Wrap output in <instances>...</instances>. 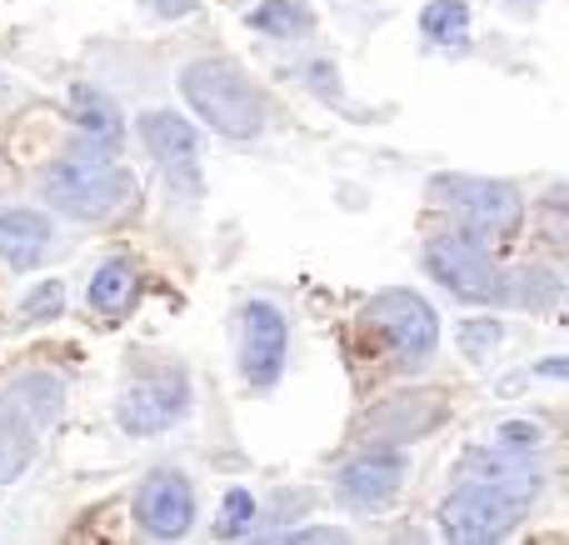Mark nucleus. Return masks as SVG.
<instances>
[{"label": "nucleus", "instance_id": "obj_9", "mask_svg": "<svg viewBox=\"0 0 569 545\" xmlns=\"http://www.w3.org/2000/svg\"><path fill=\"white\" fill-rule=\"evenodd\" d=\"M284 356H290V326L270 300H250L240 310V376L250 386H276L280 370H284Z\"/></svg>", "mask_w": 569, "mask_h": 545}, {"label": "nucleus", "instance_id": "obj_3", "mask_svg": "<svg viewBox=\"0 0 569 545\" xmlns=\"http://www.w3.org/2000/svg\"><path fill=\"white\" fill-rule=\"evenodd\" d=\"M60 396H66V390L50 376L10 380L6 406H0V486H10V480L36 460V446H40L36 430L60 416Z\"/></svg>", "mask_w": 569, "mask_h": 545}, {"label": "nucleus", "instance_id": "obj_2", "mask_svg": "<svg viewBox=\"0 0 569 545\" xmlns=\"http://www.w3.org/2000/svg\"><path fill=\"white\" fill-rule=\"evenodd\" d=\"M46 200L70 220H110L136 206V176L110 156H66L46 170Z\"/></svg>", "mask_w": 569, "mask_h": 545}, {"label": "nucleus", "instance_id": "obj_11", "mask_svg": "<svg viewBox=\"0 0 569 545\" xmlns=\"http://www.w3.org/2000/svg\"><path fill=\"white\" fill-rule=\"evenodd\" d=\"M405 480V456L400 450H365V456H355L350 466L340 470V501L345 506H385V501L400 490Z\"/></svg>", "mask_w": 569, "mask_h": 545}, {"label": "nucleus", "instance_id": "obj_22", "mask_svg": "<svg viewBox=\"0 0 569 545\" xmlns=\"http://www.w3.org/2000/svg\"><path fill=\"white\" fill-rule=\"evenodd\" d=\"M250 521H256V501H250L246 490H230V496H226V521H220V531H226V536H240V531H250Z\"/></svg>", "mask_w": 569, "mask_h": 545}, {"label": "nucleus", "instance_id": "obj_12", "mask_svg": "<svg viewBox=\"0 0 569 545\" xmlns=\"http://www.w3.org/2000/svg\"><path fill=\"white\" fill-rule=\"evenodd\" d=\"M465 476L495 486L515 501H535L540 490V466L530 460V450H510V446H480L465 456Z\"/></svg>", "mask_w": 569, "mask_h": 545}, {"label": "nucleus", "instance_id": "obj_25", "mask_svg": "<svg viewBox=\"0 0 569 545\" xmlns=\"http://www.w3.org/2000/svg\"><path fill=\"white\" fill-rule=\"evenodd\" d=\"M295 541H345V531H325V526H315V531H300Z\"/></svg>", "mask_w": 569, "mask_h": 545}, {"label": "nucleus", "instance_id": "obj_19", "mask_svg": "<svg viewBox=\"0 0 569 545\" xmlns=\"http://www.w3.org/2000/svg\"><path fill=\"white\" fill-rule=\"evenodd\" d=\"M420 30L430 36V46L440 50H460L470 40V6L465 0H430L420 10Z\"/></svg>", "mask_w": 569, "mask_h": 545}, {"label": "nucleus", "instance_id": "obj_4", "mask_svg": "<svg viewBox=\"0 0 569 545\" xmlns=\"http://www.w3.org/2000/svg\"><path fill=\"white\" fill-rule=\"evenodd\" d=\"M430 196L450 206L475 236H515L525 220V200L510 180H485V176H435Z\"/></svg>", "mask_w": 569, "mask_h": 545}, {"label": "nucleus", "instance_id": "obj_15", "mask_svg": "<svg viewBox=\"0 0 569 545\" xmlns=\"http://www.w3.org/2000/svg\"><path fill=\"white\" fill-rule=\"evenodd\" d=\"M140 140L166 170H196V130L176 110H146L140 116Z\"/></svg>", "mask_w": 569, "mask_h": 545}, {"label": "nucleus", "instance_id": "obj_18", "mask_svg": "<svg viewBox=\"0 0 569 545\" xmlns=\"http://www.w3.org/2000/svg\"><path fill=\"white\" fill-rule=\"evenodd\" d=\"M250 30H260V36H276V40H305L315 30V10L310 0H260L256 10H250Z\"/></svg>", "mask_w": 569, "mask_h": 545}, {"label": "nucleus", "instance_id": "obj_20", "mask_svg": "<svg viewBox=\"0 0 569 545\" xmlns=\"http://www.w3.org/2000/svg\"><path fill=\"white\" fill-rule=\"evenodd\" d=\"M500 336H505L500 320H490V316H485V320H465V326H460V350L470 360H490V350L500 346Z\"/></svg>", "mask_w": 569, "mask_h": 545}, {"label": "nucleus", "instance_id": "obj_21", "mask_svg": "<svg viewBox=\"0 0 569 545\" xmlns=\"http://www.w3.org/2000/svg\"><path fill=\"white\" fill-rule=\"evenodd\" d=\"M60 306H66V286H60V280H40V286L26 296L20 316H26V320H46V316H60Z\"/></svg>", "mask_w": 569, "mask_h": 545}, {"label": "nucleus", "instance_id": "obj_7", "mask_svg": "<svg viewBox=\"0 0 569 545\" xmlns=\"http://www.w3.org/2000/svg\"><path fill=\"white\" fill-rule=\"evenodd\" d=\"M190 406V380L180 366H156V370H140V376L126 380L116 400V420L120 430L130 436H156V430L176 426Z\"/></svg>", "mask_w": 569, "mask_h": 545}, {"label": "nucleus", "instance_id": "obj_26", "mask_svg": "<svg viewBox=\"0 0 569 545\" xmlns=\"http://www.w3.org/2000/svg\"><path fill=\"white\" fill-rule=\"evenodd\" d=\"M565 370H569V360H545L540 376H565Z\"/></svg>", "mask_w": 569, "mask_h": 545}, {"label": "nucleus", "instance_id": "obj_13", "mask_svg": "<svg viewBox=\"0 0 569 545\" xmlns=\"http://www.w3.org/2000/svg\"><path fill=\"white\" fill-rule=\"evenodd\" d=\"M440 416H445L440 390H410V396L385 400V406L365 420V430H370V436H385V440H415V436L440 426Z\"/></svg>", "mask_w": 569, "mask_h": 545}, {"label": "nucleus", "instance_id": "obj_24", "mask_svg": "<svg viewBox=\"0 0 569 545\" xmlns=\"http://www.w3.org/2000/svg\"><path fill=\"white\" fill-rule=\"evenodd\" d=\"M150 10H160V16H190L196 10V0H146Z\"/></svg>", "mask_w": 569, "mask_h": 545}, {"label": "nucleus", "instance_id": "obj_16", "mask_svg": "<svg viewBox=\"0 0 569 545\" xmlns=\"http://www.w3.org/2000/svg\"><path fill=\"white\" fill-rule=\"evenodd\" d=\"M50 246V220L36 210H0V260H10L16 270L40 266Z\"/></svg>", "mask_w": 569, "mask_h": 545}, {"label": "nucleus", "instance_id": "obj_1", "mask_svg": "<svg viewBox=\"0 0 569 545\" xmlns=\"http://www.w3.org/2000/svg\"><path fill=\"white\" fill-rule=\"evenodd\" d=\"M180 96L226 140H256L266 130V100L230 60H190L180 70Z\"/></svg>", "mask_w": 569, "mask_h": 545}, {"label": "nucleus", "instance_id": "obj_17", "mask_svg": "<svg viewBox=\"0 0 569 545\" xmlns=\"http://www.w3.org/2000/svg\"><path fill=\"white\" fill-rule=\"evenodd\" d=\"M136 296H140V270L130 260H106L86 286L90 310H100V316H126L136 306Z\"/></svg>", "mask_w": 569, "mask_h": 545}, {"label": "nucleus", "instance_id": "obj_6", "mask_svg": "<svg viewBox=\"0 0 569 545\" xmlns=\"http://www.w3.org/2000/svg\"><path fill=\"white\" fill-rule=\"evenodd\" d=\"M425 266L460 300H475V306H500V300H510V276L465 236L430 240V246H425Z\"/></svg>", "mask_w": 569, "mask_h": 545}, {"label": "nucleus", "instance_id": "obj_8", "mask_svg": "<svg viewBox=\"0 0 569 545\" xmlns=\"http://www.w3.org/2000/svg\"><path fill=\"white\" fill-rule=\"evenodd\" d=\"M525 506L530 501H515L495 486H480V480H465L460 490H450L440 506V531L450 541L480 545V541H500L510 536L515 526L525 521Z\"/></svg>", "mask_w": 569, "mask_h": 545}, {"label": "nucleus", "instance_id": "obj_5", "mask_svg": "<svg viewBox=\"0 0 569 545\" xmlns=\"http://www.w3.org/2000/svg\"><path fill=\"white\" fill-rule=\"evenodd\" d=\"M365 320H370L375 336L395 350V360H410V366L430 360L435 346H440V316H435V306L425 296H415V290H380V296H370Z\"/></svg>", "mask_w": 569, "mask_h": 545}, {"label": "nucleus", "instance_id": "obj_23", "mask_svg": "<svg viewBox=\"0 0 569 545\" xmlns=\"http://www.w3.org/2000/svg\"><path fill=\"white\" fill-rule=\"evenodd\" d=\"M495 436H500V440H495V446H510V450H535V446H540V436H545V430L535 426V420H505V426L495 430Z\"/></svg>", "mask_w": 569, "mask_h": 545}, {"label": "nucleus", "instance_id": "obj_14", "mask_svg": "<svg viewBox=\"0 0 569 545\" xmlns=\"http://www.w3.org/2000/svg\"><path fill=\"white\" fill-rule=\"evenodd\" d=\"M70 120H76V130L90 140V146H80L76 156H116L120 130L126 126H120V110L106 90H96V86L70 90Z\"/></svg>", "mask_w": 569, "mask_h": 545}, {"label": "nucleus", "instance_id": "obj_10", "mask_svg": "<svg viewBox=\"0 0 569 545\" xmlns=\"http://www.w3.org/2000/svg\"><path fill=\"white\" fill-rule=\"evenodd\" d=\"M196 521V490L180 470H150L136 490V526L156 541H180Z\"/></svg>", "mask_w": 569, "mask_h": 545}]
</instances>
